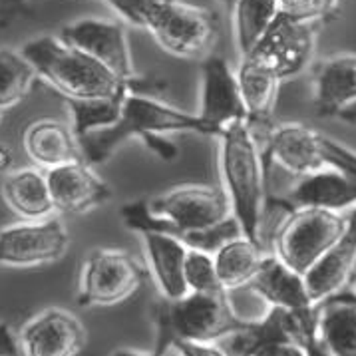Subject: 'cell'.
<instances>
[{"instance_id": "1", "label": "cell", "mask_w": 356, "mask_h": 356, "mask_svg": "<svg viewBox=\"0 0 356 356\" xmlns=\"http://www.w3.org/2000/svg\"><path fill=\"white\" fill-rule=\"evenodd\" d=\"M168 134H200L217 136L207 122L197 114H189L173 108L165 102H157L138 92H128L122 100V112L112 128L92 131L80 138V154L88 165L106 161L128 140H142L149 152L161 159L177 157V145L171 143Z\"/></svg>"}, {"instance_id": "2", "label": "cell", "mask_w": 356, "mask_h": 356, "mask_svg": "<svg viewBox=\"0 0 356 356\" xmlns=\"http://www.w3.org/2000/svg\"><path fill=\"white\" fill-rule=\"evenodd\" d=\"M20 54L29 60L36 76L58 90L66 100H110L128 92H143V82H124L106 70L94 58L64 44L58 36H40L22 46Z\"/></svg>"}, {"instance_id": "3", "label": "cell", "mask_w": 356, "mask_h": 356, "mask_svg": "<svg viewBox=\"0 0 356 356\" xmlns=\"http://www.w3.org/2000/svg\"><path fill=\"white\" fill-rule=\"evenodd\" d=\"M219 163L223 191L231 203V213L241 227L243 237L263 247V217L267 205L263 163L259 142L249 124H231L219 136Z\"/></svg>"}, {"instance_id": "4", "label": "cell", "mask_w": 356, "mask_h": 356, "mask_svg": "<svg viewBox=\"0 0 356 356\" xmlns=\"http://www.w3.org/2000/svg\"><path fill=\"white\" fill-rule=\"evenodd\" d=\"M157 327L156 355H165L170 344L177 341L213 342L227 341L241 332L249 321L235 313L229 293H187L181 299H161L154 307Z\"/></svg>"}, {"instance_id": "5", "label": "cell", "mask_w": 356, "mask_h": 356, "mask_svg": "<svg viewBox=\"0 0 356 356\" xmlns=\"http://www.w3.org/2000/svg\"><path fill=\"white\" fill-rule=\"evenodd\" d=\"M348 215L325 209H293L275 233V253L289 269L305 275L337 241Z\"/></svg>"}, {"instance_id": "6", "label": "cell", "mask_w": 356, "mask_h": 356, "mask_svg": "<svg viewBox=\"0 0 356 356\" xmlns=\"http://www.w3.org/2000/svg\"><path fill=\"white\" fill-rule=\"evenodd\" d=\"M143 29L149 30L156 42L173 56L201 58L215 42L217 16L181 0H168L149 13Z\"/></svg>"}, {"instance_id": "7", "label": "cell", "mask_w": 356, "mask_h": 356, "mask_svg": "<svg viewBox=\"0 0 356 356\" xmlns=\"http://www.w3.org/2000/svg\"><path fill=\"white\" fill-rule=\"evenodd\" d=\"M145 279L134 255L118 249H96L84 263L76 302L80 307H112L129 299Z\"/></svg>"}, {"instance_id": "8", "label": "cell", "mask_w": 356, "mask_h": 356, "mask_svg": "<svg viewBox=\"0 0 356 356\" xmlns=\"http://www.w3.org/2000/svg\"><path fill=\"white\" fill-rule=\"evenodd\" d=\"M321 22L299 20L279 10L265 36L245 58L271 70L281 82L307 68L314 50V36Z\"/></svg>"}, {"instance_id": "9", "label": "cell", "mask_w": 356, "mask_h": 356, "mask_svg": "<svg viewBox=\"0 0 356 356\" xmlns=\"http://www.w3.org/2000/svg\"><path fill=\"white\" fill-rule=\"evenodd\" d=\"M68 245V229L56 217L15 223L0 229V265L26 269L56 263L66 255Z\"/></svg>"}, {"instance_id": "10", "label": "cell", "mask_w": 356, "mask_h": 356, "mask_svg": "<svg viewBox=\"0 0 356 356\" xmlns=\"http://www.w3.org/2000/svg\"><path fill=\"white\" fill-rule=\"evenodd\" d=\"M60 40L72 48L94 58L115 78L129 82L134 78V64L129 56L128 36L122 22L104 20V18H84L74 24L64 26Z\"/></svg>"}, {"instance_id": "11", "label": "cell", "mask_w": 356, "mask_h": 356, "mask_svg": "<svg viewBox=\"0 0 356 356\" xmlns=\"http://www.w3.org/2000/svg\"><path fill=\"white\" fill-rule=\"evenodd\" d=\"M197 115L217 131V138L231 124H249L237 74L229 68L225 58L207 56L201 66V104Z\"/></svg>"}, {"instance_id": "12", "label": "cell", "mask_w": 356, "mask_h": 356, "mask_svg": "<svg viewBox=\"0 0 356 356\" xmlns=\"http://www.w3.org/2000/svg\"><path fill=\"white\" fill-rule=\"evenodd\" d=\"M82 323L62 309H46L22 327L18 348L24 356H76L86 346Z\"/></svg>"}, {"instance_id": "13", "label": "cell", "mask_w": 356, "mask_h": 356, "mask_svg": "<svg viewBox=\"0 0 356 356\" xmlns=\"http://www.w3.org/2000/svg\"><path fill=\"white\" fill-rule=\"evenodd\" d=\"M54 209L60 213H88L112 197V189L86 161H74L46 171Z\"/></svg>"}, {"instance_id": "14", "label": "cell", "mask_w": 356, "mask_h": 356, "mask_svg": "<svg viewBox=\"0 0 356 356\" xmlns=\"http://www.w3.org/2000/svg\"><path fill=\"white\" fill-rule=\"evenodd\" d=\"M356 265V207L348 211L342 235L328 247L318 261L302 275L313 305L346 289Z\"/></svg>"}, {"instance_id": "15", "label": "cell", "mask_w": 356, "mask_h": 356, "mask_svg": "<svg viewBox=\"0 0 356 356\" xmlns=\"http://www.w3.org/2000/svg\"><path fill=\"white\" fill-rule=\"evenodd\" d=\"M261 156L265 170L269 163H277L299 177L325 170L318 152V131L300 124H283L267 131Z\"/></svg>"}, {"instance_id": "16", "label": "cell", "mask_w": 356, "mask_h": 356, "mask_svg": "<svg viewBox=\"0 0 356 356\" xmlns=\"http://www.w3.org/2000/svg\"><path fill=\"white\" fill-rule=\"evenodd\" d=\"M247 286L255 291L261 299L267 300L271 307L291 311L302 318L316 316V307L307 293L302 275L289 269L285 263L273 253H265L259 265V271Z\"/></svg>"}, {"instance_id": "17", "label": "cell", "mask_w": 356, "mask_h": 356, "mask_svg": "<svg viewBox=\"0 0 356 356\" xmlns=\"http://www.w3.org/2000/svg\"><path fill=\"white\" fill-rule=\"evenodd\" d=\"M286 211L293 209H325V211H350L356 207V187L332 170H321L300 177V181L277 201Z\"/></svg>"}, {"instance_id": "18", "label": "cell", "mask_w": 356, "mask_h": 356, "mask_svg": "<svg viewBox=\"0 0 356 356\" xmlns=\"http://www.w3.org/2000/svg\"><path fill=\"white\" fill-rule=\"evenodd\" d=\"M316 307V339L330 356H356V293L342 289Z\"/></svg>"}, {"instance_id": "19", "label": "cell", "mask_w": 356, "mask_h": 356, "mask_svg": "<svg viewBox=\"0 0 356 356\" xmlns=\"http://www.w3.org/2000/svg\"><path fill=\"white\" fill-rule=\"evenodd\" d=\"M22 145L30 161L46 171L74 161H84L72 128L56 120H38L30 124L24 129Z\"/></svg>"}, {"instance_id": "20", "label": "cell", "mask_w": 356, "mask_h": 356, "mask_svg": "<svg viewBox=\"0 0 356 356\" xmlns=\"http://www.w3.org/2000/svg\"><path fill=\"white\" fill-rule=\"evenodd\" d=\"M356 102V54H341L323 62L314 72V110L337 118Z\"/></svg>"}, {"instance_id": "21", "label": "cell", "mask_w": 356, "mask_h": 356, "mask_svg": "<svg viewBox=\"0 0 356 356\" xmlns=\"http://www.w3.org/2000/svg\"><path fill=\"white\" fill-rule=\"evenodd\" d=\"M145 255L152 275L165 299H181L187 295L184 267L187 249L179 241L159 233H142Z\"/></svg>"}, {"instance_id": "22", "label": "cell", "mask_w": 356, "mask_h": 356, "mask_svg": "<svg viewBox=\"0 0 356 356\" xmlns=\"http://www.w3.org/2000/svg\"><path fill=\"white\" fill-rule=\"evenodd\" d=\"M2 197L24 221H42L56 211L50 197L46 173L32 168L6 175V179L2 181Z\"/></svg>"}, {"instance_id": "23", "label": "cell", "mask_w": 356, "mask_h": 356, "mask_svg": "<svg viewBox=\"0 0 356 356\" xmlns=\"http://www.w3.org/2000/svg\"><path fill=\"white\" fill-rule=\"evenodd\" d=\"M237 74V84L241 94L243 106L249 118V128L259 129L269 122L273 108L277 104L281 80L249 58H243Z\"/></svg>"}, {"instance_id": "24", "label": "cell", "mask_w": 356, "mask_h": 356, "mask_svg": "<svg viewBox=\"0 0 356 356\" xmlns=\"http://www.w3.org/2000/svg\"><path fill=\"white\" fill-rule=\"evenodd\" d=\"M265 257V247L249 241L247 237H235L227 241L213 255L215 271L225 291L241 289L251 283Z\"/></svg>"}, {"instance_id": "25", "label": "cell", "mask_w": 356, "mask_h": 356, "mask_svg": "<svg viewBox=\"0 0 356 356\" xmlns=\"http://www.w3.org/2000/svg\"><path fill=\"white\" fill-rule=\"evenodd\" d=\"M235 20V36L239 52L245 58L251 54L257 42L265 36L273 20L279 15L277 0H239L233 8Z\"/></svg>"}, {"instance_id": "26", "label": "cell", "mask_w": 356, "mask_h": 356, "mask_svg": "<svg viewBox=\"0 0 356 356\" xmlns=\"http://www.w3.org/2000/svg\"><path fill=\"white\" fill-rule=\"evenodd\" d=\"M36 80L29 60L10 48H0V110L13 108L24 100Z\"/></svg>"}, {"instance_id": "27", "label": "cell", "mask_w": 356, "mask_h": 356, "mask_svg": "<svg viewBox=\"0 0 356 356\" xmlns=\"http://www.w3.org/2000/svg\"><path fill=\"white\" fill-rule=\"evenodd\" d=\"M124 98H110V100H66L72 115V131L76 140L84 138L92 131L112 128L120 112H122Z\"/></svg>"}, {"instance_id": "28", "label": "cell", "mask_w": 356, "mask_h": 356, "mask_svg": "<svg viewBox=\"0 0 356 356\" xmlns=\"http://www.w3.org/2000/svg\"><path fill=\"white\" fill-rule=\"evenodd\" d=\"M187 293H223L225 289L219 283V277L215 271L213 255L201 253V251H187L186 267H184Z\"/></svg>"}, {"instance_id": "29", "label": "cell", "mask_w": 356, "mask_h": 356, "mask_svg": "<svg viewBox=\"0 0 356 356\" xmlns=\"http://www.w3.org/2000/svg\"><path fill=\"white\" fill-rule=\"evenodd\" d=\"M318 152L325 170H332L346 177L356 187V152L346 147L344 143L337 142L318 131Z\"/></svg>"}, {"instance_id": "30", "label": "cell", "mask_w": 356, "mask_h": 356, "mask_svg": "<svg viewBox=\"0 0 356 356\" xmlns=\"http://www.w3.org/2000/svg\"><path fill=\"white\" fill-rule=\"evenodd\" d=\"M277 4L279 10L286 16L309 22H323L337 6V0H277Z\"/></svg>"}, {"instance_id": "31", "label": "cell", "mask_w": 356, "mask_h": 356, "mask_svg": "<svg viewBox=\"0 0 356 356\" xmlns=\"http://www.w3.org/2000/svg\"><path fill=\"white\" fill-rule=\"evenodd\" d=\"M104 2H108L126 22L143 29L145 18L149 16V13L168 0H104Z\"/></svg>"}, {"instance_id": "32", "label": "cell", "mask_w": 356, "mask_h": 356, "mask_svg": "<svg viewBox=\"0 0 356 356\" xmlns=\"http://www.w3.org/2000/svg\"><path fill=\"white\" fill-rule=\"evenodd\" d=\"M171 356H229L225 348H221L219 344L213 342H189L177 341L170 344V348L165 350Z\"/></svg>"}, {"instance_id": "33", "label": "cell", "mask_w": 356, "mask_h": 356, "mask_svg": "<svg viewBox=\"0 0 356 356\" xmlns=\"http://www.w3.org/2000/svg\"><path fill=\"white\" fill-rule=\"evenodd\" d=\"M249 356H307V350L299 342H263L257 344Z\"/></svg>"}, {"instance_id": "34", "label": "cell", "mask_w": 356, "mask_h": 356, "mask_svg": "<svg viewBox=\"0 0 356 356\" xmlns=\"http://www.w3.org/2000/svg\"><path fill=\"white\" fill-rule=\"evenodd\" d=\"M20 353L18 341L6 323H0V356H16Z\"/></svg>"}, {"instance_id": "35", "label": "cell", "mask_w": 356, "mask_h": 356, "mask_svg": "<svg viewBox=\"0 0 356 356\" xmlns=\"http://www.w3.org/2000/svg\"><path fill=\"white\" fill-rule=\"evenodd\" d=\"M26 8V0H0V18L18 15Z\"/></svg>"}, {"instance_id": "36", "label": "cell", "mask_w": 356, "mask_h": 356, "mask_svg": "<svg viewBox=\"0 0 356 356\" xmlns=\"http://www.w3.org/2000/svg\"><path fill=\"white\" fill-rule=\"evenodd\" d=\"M305 350H307V356H330L323 348V344L318 342V339H316V334L314 337H311L309 341L305 342Z\"/></svg>"}, {"instance_id": "37", "label": "cell", "mask_w": 356, "mask_h": 356, "mask_svg": "<svg viewBox=\"0 0 356 356\" xmlns=\"http://www.w3.org/2000/svg\"><path fill=\"white\" fill-rule=\"evenodd\" d=\"M13 165V152L6 145H0V173L10 170Z\"/></svg>"}, {"instance_id": "38", "label": "cell", "mask_w": 356, "mask_h": 356, "mask_svg": "<svg viewBox=\"0 0 356 356\" xmlns=\"http://www.w3.org/2000/svg\"><path fill=\"white\" fill-rule=\"evenodd\" d=\"M337 118H339L341 122H344V124H353V126H356V102L353 104V106L344 108Z\"/></svg>"}, {"instance_id": "39", "label": "cell", "mask_w": 356, "mask_h": 356, "mask_svg": "<svg viewBox=\"0 0 356 356\" xmlns=\"http://www.w3.org/2000/svg\"><path fill=\"white\" fill-rule=\"evenodd\" d=\"M114 356H171V355L170 353H165V355H156V353L143 355V353H136V350H128V348H120V350H115Z\"/></svg>"}, {"instance_id": "40", "label": "cell", "mask_w": 356, "mask_h": 356, "mask_svg": "<svg viewBox=\"0 0 356 356\" xmlns=\"http://www.w3.org/2000/svg\"><path fill=\"white\" fill-rule=\"evenodd\" d=\"M219 2L227 8V13L231 15V13H233V8H235V4H237L239 0H219Z\"/></svg>"}, {"instance_id": "41", "label": "cell", "mask_w": 356, "mask_h": 356, "mask_svg": "<svg viewBox=\"0 0 356 356\" xmlns=\"http://www.w3.org/2000/svg\"><path fill=\"white\" fill-rule=\"evenodd\" d=\"M2 114H4V112H2V110H0V124H2Z\"/></svg>"}]
</instances>
